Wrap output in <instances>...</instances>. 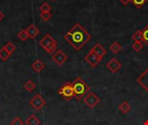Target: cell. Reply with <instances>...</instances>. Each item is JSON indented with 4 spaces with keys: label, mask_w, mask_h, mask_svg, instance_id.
Wrapping results in <instances>:
<instances>
[{
    "label": "cell",
    "mask_w": 148,
    "mask_h": 125,
    "mask_svg": "<svg viewBox=\"0 0 148 125\" xmlns=\"http://www.w3.org/2000/svg\"><path fill=\"white\" fill-rule=\"evenodd\" d=\"M75 50H80L90 39L91 35L79 23H76L63 37Z\"/></svg>",
    "instance_id": "1"
},
{
    "label": "cell",
    "mask_w": 148,
    "mask_h": 125,
    "mask_svg": "<svg viewBox=\"0 0 148 125\" xmlns=\"http://www.w3.org/2000/svg\"><path fill=\"white\" fill-rule=\"evenodd\" d=\"M72 86H73V89H74L75 97L77 100L82 99L90 91V87L80 77H76L74 80V82L72 83Z\"/></svg>",
    "instance_id": "2"
},
{
    "label": "cell",
    "mask_w": 148,
    "mask_h": 125,
    "mask_svg": "<svg viewBox=\"0 0 148 125\" xmlns=\"http://www.w3.org/2000/svg\"><path fill=\"white\" fill-rule=\"evenodd\" d=\"M39 45L49 54H52L57 46L56 41L51 37L50 34H46L40 41H39Z\"/></svg>",
    "instance_id": "3"
},
{
    "label": "cell",
    "mask_w": 148,
    "mask_h": 125,
    "mask_svg": "<svg viewBox=\"0 0 148 125\" xmlns=\"http://www.w3.org/2000/svg\"><path fill=\"white\" fill-rule=\"evenodd\" d=\"M58 94L61 95L66 101H70L73 97H75L72 84L70 82L64 83L63 85L58 90Z\"/></svg>",
    "instance_id": "4"
},
{
    "label": "cell",
    "mask_w": 148,
    "mask_h": 125,
    "mask_svg": "<svg viewBox=\"0 0 148 125\" xmlns=\"http://www.w3.org/2000/svg\"><path fill=\"white\" fill-rule=\"evenodd\" d=\"M100 98L94 93L89 91L84 97H83V103L90 109L95 108L99 103H100Z\"/></svg>",
    "instance_id": "5"
},
{
    "label": "cell",
    "mask_w": 148,
    "mask_h": 125,
    "mask_svg": "<svg viewBox=\"0 0 148 125\" xmlns=\"http://www.w3.org/2000/svg\"><path fill=\"white\" fill-rule=\"evenodd\" d=\"M29 104L36 110H41L45 106L46 102L40 94H36L29 100Z\"/></svg>",
    "instance_id": "6"
},
{
    "label": "cell",
    "mask_w": 148,
    "mask_h": 125,
    "mask_svg": "<svg viewBox=\"0 0 148 125\" xmlns=\"http://www.w3.org/2000/svg\"><path fill=\"white\" fill-rule=\"evenodd\" d=\"M84 59H85V61H86L87 63H88V64H89L91 67H96V66L100 64V62L102 60V58H101V57H99L97 55H95L91 50H90L89 52L85 56Z\"/></svg>",
    "instance_id": "7"
},
{
    "label": "cell",
    "mask_w": 148,
    "mask_h": 125,
    "mask_svg": "<svg viewBox=\"0 0 148 125\" xmlns=\"http://www.w3.org/2000/svg\"><path fill=\"white\" fill-rule=\"evenodd\" d=\"M68 59V56L62 52L61 50H58L53 56H52V60L59 66L62 65Z\"/></svg>",
    "instance_id": "8"
},
{
    "label": "cell",
    "mask_w": 148,
    "mask_h": 125,
    "mask_svg": "<svg viewBox=\"0 0 148 125\" xmlns=\"http://www.w3.org/2000/svg\"><path fill=\"white\" fill-rule=\"evenodd\" d=\"M137 83L148 93V67L137 78Z\"/></svg>",
    "instance_id": "9"
},
{
    "label": "cell",
    "mask_w": 148,
    "mask_h": 125,
    "mask_svg": "<svg viewBox=\"0 0 148 125\" xmlns=\"http://www.w3.org/2000/svg\"><path fill=\"white\" fill-rule=\"evenodd\" d=\"M122 64L116 59V58H112L107 63V68L113 73H116L119 71V70L121 68Z\"/></svg>",
    "instance_id": "10"
},
{
    "label": "cell",
    "mask_w": 148,
    "mask_h": 125,
    "mask_svg": "<svg viewBox=\"0 0 148 125\" xmlns=\"http://www.w3.org/2000/svg\"><path fill=\"white\" fill-rule=\"evenodd\" d=\"M91 50L95 54V55H97L99 57H101V58H103L104 57V56L107 54V50L103 48V46L101 45V44H95V45H94V47L91 49Z\"/></svg>",
    "instance_id": "11"
},
{
    "label": "cell",
    "mask_w": 148,
    "mask_h": 125,
    "mask_svg": "<svg viewBox=\"0 0 148 125\" xmlns=\"http://www.w3.org/2000/svg\"><path fill=\"white\" fill-rule=\"evenodd\" d=\"M26 32L29 36V38L34 39L37 37V35L39 34V30L36 28V26L35 24H30L27 29H26Z\"/></svg>",
    "instance_id": "12"
},
{
    "label": "cell",
    "mask_w": 148,
    "mask_h": 125,
    "mask_svg": "<svg viewBox=\"0 0 148 125\" xmlns=\"http://www.w3.org/2000/svg\"><path fill=\"white\" fill-rule=\"evenodd\" d=\"M31 68L33 69L34 71L39 73V72H41L45 68V65H44V64L41 60H38L37 59V60L34 61V63L31 64Z\"/></svg>",
    "instance_id": "13"
},
{
    "label": "cell",
    "mask_w": 148,
    "mask_h": 125,
    "mask_svg": "<svg viewBox=\"0 0 148 125\" xmlns=\"http://www.w3.org/2000/svg\"><path fill=\"white\" fill-rule=\"evenodd\" d=\"M118 108H119V110H120V111H121V113L127 114V113H128V112L130 111V110H131V105H130V104L127 103V101H124V102H122V103L119 105Z\"/></svg>",
    "instance_id": "14"
},
{
    "label": "cell",
    "mask_w": 148,
    "mask_h": 125,
    "mask_svg": "<svg viewBox=\"0 0 148 125\" xmlns=\"http://www.w3.org/2000/svg\"><path fill=\"white\" fill-rule=\"evenodd\" d=\"M25 124L27 125H39L40 124V120L35 115H30L26 119Z\"/></svg>",
    "instance_id": "15"
},
{
    "label": "cell",
    "mask_w": 148,
    "mask_h": 125,
    "mask_svg": "<svg viewBox=\"0 0 148 125\" xmlns=\"http://www.w3.org/2000/svg\"><path fill=\"white\" fill-rule=\"evenodd\" d=\"M23 88L25 90L29 91V92H31L35 90L36 88V84H34V82L32 80H28L27 82H25V84H23Z\"/></svg>",
    "instance_id": "16"
},
{
    "label": "cell",
    "mask_w": 148,
    "mask_h": 125,
    "mask_svg": "<svg viewBox=\"0 0 148 125\" xmlns=\"http://www.w3.org/2000/svg\"><path fill=\"white\" fill-rule=\"evenodd\" d=\"M10 55L11 54L10 52H8L4 47L0 49V58L2 61H7L9 59V57H10Z\"/></svg>",
    "instance_id": "17"
},
{
    "label": "cell",
    "mask_w": 148,
    "mask_h": 125,
    "mask_svg": "<svg viewBox=\"0 0 148 125\" xmlns=\"http://www.w3.org/2000/svg\"><path fill=\"white\" fill-rule=\"evenodd\" d=\"M109 49H110V50H111L113 53L116 54V53H118V52L121 50V45L118 42H114V43L110 45Z\"/></svg>",
    "instance_id": "18"
},
{
    "label": "cell",
    "mask_w": 148,
    "mask_h": 125,
    "mask_svg": "<svg viewBox=\"0 0 148 125\" xmlns=\"http://www.w3.org/2000/svg\"><path fill=\"white\" fill-rule=\"evenodd\" d=\"M132 38L134 40V42L142 43V42H143V37H142V32H141V30H138L133 35Z\"/></svg>",
    "instance_id": "19"
},
{
    "label": "cell",
    "mask_w": 148,
    "mask_h": 125,
    "mask_svg": "<svg viewBox=\"0 0 148 125\" xmlns=\"http://www.w3.org/2000/svg\"><path fill=\"white\" fill-rule=\"evenodd\" d=\"M17 37L21 40V41H26L29 37L27 32H26V30H22L21 31L18 32L17 34Z\"/></svg>",
    "instance_id": "20"
},
{
    "label": "cell",
    "mask_w": 148,
    "mask_h": 125,
    "mask_svg": "<svg viewBox=\"0 0 148 125\" xmlns=\"http://www.w3.org/2000/svg\"><path fill=\"white\" fill-rule=\"evenodd\" d=\"M132 48L134 49V51L139 52V51H140V50L143 49V44H142V43L134 42V43L132 44Z\"/></svg>",
    "instance_id": "21"
},
{
    "label": "cell",
    "mask_w": 148,
    "mask_h": 125,
    "mask_svg": "<svg viewBox=\"0 0 148 125\" xmlns=\"http://www.w3.org/2000/svg\"><path fill=\"white\" fill-rule=\"evenodd\" d=\"M142 37H143V42L146 43V44L148 45V24L141 30Z\"/></svg>",
    "instance_id": "22"
},
{
    "label": "cell",
    "mask_w": 148,
    "mask_h": 125,
    "mask_svg": "<svg viewBox=\"0 0 148 125\" xmlns=\"http://www.w3.org/2000/svg\"><path fill=\"white\" fill-rule=\"evenodd\" d=\"M148 0H131V2L134 3V5L137 8H141Z\"/></svg>",
    "instance_id": "23"
},
{
    "label": "cell",
    "mask_w": 148,
    "mask_h": 125,
    "mask_svg": "<svg viewBox=\"0 0 148 125\" xmlns=\"http://www.w3.org/2000/svg\"><path fill=\"white\" fill-rule=\"evenodd\" d=\"M50 10H51V6H50L48 3H46V2H44V3L40 6V10H41L42 12H49Z\"/></svg>",
    "instance_id": "24"
},
{
    "label": "cell",
    "mask_w": 148,
    "mask_h": 125,
    "mask_svg": "<svg viewBox=\"0 0 148 125\" xmlns=\"http://www.w3.org/2000/svg\"><path fill=\"white\" fill-rule=\"evenodd\" d=\"M3 47H4V48L6 49V50H7L8 52H10V54H12V53L15 51V50H16L15 45H13L11 43H7Z\"/></svg>",
    "instance_id": "25"
},
{
    "label": "cell",
    "mask_w": 148,
    "mask_h": 125,
    "mask_svg": "<svg viewBox=\"0 0 148 125\" xmlns=\"http://www.w3.org/2000/svg\"><path fill=\"white\" fill-rule=\"evenodd\" d=\"M51 17H52V15H51L50 12H42V13L40 14V17H41V19H42L43 21H48V20H49V19L51 18Z\"/></svg>",
    "instance_id": "26"
},
{
    "label": "cell",
    "mask_w": 148,
    "mask_h": 125,
    "mask_svg": "<svg viewBox=\"0 0 148 125\" xmlns=\"http://www.w3.org/2000/svg\"><path fill=\"white\" fill-rule=\"evenodd\" d=\"M10 124L11 125H23V120H22L20 117H16L14 120H12V121H11Z\"/></svg>",
    "instance_id": "27"
},
{
    "label": "cell",
    "mask_w": 148,
    "mask_h": 125,
    "mask_svg": "<svg viewBox=\"0 0 148 125\" xmlns=\"http://www.w3.org/2000/svg\"><path fill=\"white\" fill-rule=\"evenodd\" d=\"M124 5H127V4H128L130 2H131V0H120Z\"/></svg>",
    "instance_id": "28"
},
{
    "label": "cell",
    "mask_w": 148,
    "mask_h": 125,
    "mask_svg": "<svg viewBox=\"0 0 148 125\" xmlns=\"http://www.w3.org/2000/svg\"><path fill=\"white\" fill-rule=\"evenodd\" d=\"M3 16H4V15H3V13L0 10V21H2V19L3 18Z\"/></svg>",
    "instance_id": "29"
},
{
    "label": "cell",
    "mask_w": 148,
    "mask_h": 125,
    "mask_svg": "<svg viewBox=\"0 0 148 125\" xmlns=\"http://www.w3.org/2000/svg\"><path fill=\"white\" fill-rule=\"evenodd\" d=\"M144 125H148V120H147V121H146V122H145Z\"/></svg>",
    "instance_id": "30"
},
{
    "label": "cell",
    "mask_w": 148,
    "mask_h": 125,
    "mask_svg": "<svg viewBox=\"0 0 148 125\" xmlns=\"http://www.w3.org/2000/svg\"><path fill=\"white\" fill-rule=\"evenodd\" d=\"M50 1H55V0H50Z\"/></svg>",
    "instance_id": "31"
}]
</instances>
